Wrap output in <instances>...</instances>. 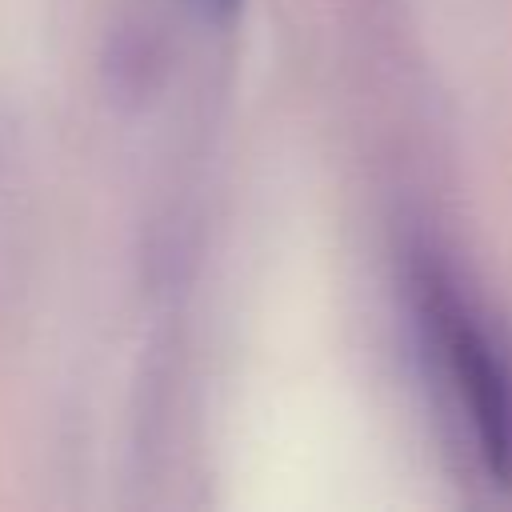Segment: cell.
I'll use <instances>...</instances> for the list:
<instances>
[{
    "mask_svg": "<svg viewBox=\"0 0 512 512\" xmlns=\"http://www.w3.org/2000/svg\"><path fill=\"white\" fill-rule=\"evenodd\" d=\"M416 300L428 348H436L456 404L468 416L476 456L492 480L512 484V368L504 352L440 268L424 264L416 272Z\"/></svg>",
    "mask_w": 512,
    "mask_h": 512,
    "instance_id": "obj_1",
    "label": "cell"
},
{
    "mask_svg": "<svg viewBox=\"0 0 512 512\" xmlns=\"http://www.w3.org/2000/svg\"><path fill=\"white\" fill-rule=\"evenodd\" d=\"M200 4H204L208 12H220V16H224V12H232L240 0H200Z\"/></svg>",
    "mask_w": 512,
    "mask_h": 512,
    "instance_id": "obj_2",
    "label": "cell"
}]
</instances>
